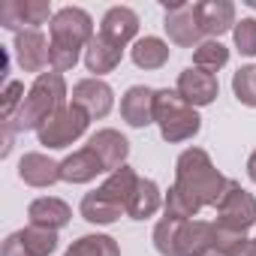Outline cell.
<instances>
[{
    "label": "cell",
    "instance_id": "2e32d148",
    "mask_svg": "<svg viewBox=\"0 0 256 256\" xmlns=\"http://www.w3.org/2000/svg\"><path fill=\"white\" fill-rule=\"evenodd\" d=\"M18 178L30 187H52L60 181V163L42 151H30L18 163Z\"/></svg>",
    "mask_w": 256,
    "mask_h": 256
},
{
    "label": "cell",
    "instance_id": "8992f818",
    "mask_svg": "<svg viewBox=\"0 0 256 256\" xmlns=\"http://www.w3.org/2000/svg\"><path fill=\"white\" fill-rule=\"evenodd\" d=\"M166 10V18H163V28L169 34V40L181 48H196L205 42V34L199 28V18H196V4H187V0H166L163 4Z\"/></svg>",
    "mask_w": 256,
    "mask_h": 256
},
{
    "label": "cell",
    "instance_id": "44dd1931",
    "mask_svg": "<svg viewBox=\"0 0 256 256\" xmlns=\"http://www.w3.org/2000/svg\"><path fill=\"white\" fill-rule=\"evenodd\" d=\"M120 58H124V48L114 46V42H108V40L100 36V34H96V36L88 42V48H84V66H88V72H94V78L112 72V70L120 64Z\"/></svg>",
    "mask_w": 256,
    "mask_h": 256
},
{
    "label": "cell",
    "instance_id": "8fae6325",
    "mask_svg": "<svg viewBox=\"0 0 256 256\" xmlns=\"http://www.w3.org/2000/svg\"><path fill=\"white\" fill-rule=\"evenodd\" d=\"M175 90L181 94L184 102H190L193 108H202V106H211L220 94V82L217 76L205 72V70H196V66H187L181 76H178V84Z\"/></svg>",
    "mask_w": 256,
    "mask_h": 256
},
{
    "label": "cell",
    "instance_id": "3957f363",
    "mask_svg": "<svg viewBox=\"0 0 256 256\" xmlns=\"http://www.w3.org/2000/svg\"><path fill=\"white\" fill-rule=\"evenodd\" d=\"M154 124L160 126V136L172 145L187 142L202 130L199 112L190 102H184L178 90H169V88L157 90L154 96Z\"/></svg>",
    "mask_w": 256,
    "mask_h": 256
},
{
    "label": "cell",
    "instance_id": "e0dca14e",
    "mask_svg": "<svg viewBox=\"0 0 256 256\" xmlns=\"http://www.w3.org/2000/svg\"><path fill=\"white\" fill-rule=\"evenodd\" d=\"M28 217H30V226H42V229L58 232L72 220V208L58 196H40L28 205Z\"/></svg>",
    "mask_w": 256,
    "mask_h": 256
},
{
    "label": "cell",
    "instance_id": "484cf974",
    "mask_svg": "<svg viewBox=\"0 0 256 256\" xmlns=\"http://www.w3.org/2000/svg\"><path fill=\"white\" fill-rule=\"evenodd\" d=\"M229 64V48L220 42V40H205L202 46L193 48V66L196 70H205V72H217Z\"/></svg>",
    "mask_w": 256,
    "mask_h": 256
},
{
    "label": "cell",
    "instance_id": "836d02e7",
    "mask_svg": "<svg viewBox=\"0 0 256 256\" xmlns=\"http://www.w3.org/2000/svg\"><path fill=\"white\" fill-rule=\"evenodd\" d=\"M0 256H30L28 250H24V244L18 241V235L12 232L6 241H4V250H0Z\"/></svg>",
    "mask_w": 256,
    "mask_h": 256
},
{
    "label": "cell",
    "instance_id": "d4e9b609",
    "mask_svg": "<svg viewBox=\"0 0 256 256\" xmlns=\"http://www.w3.org/2000/svg\"><path fill=\"white\" fill-rule=\"evenodd\" d=\"M64 256H120V247L112 235H82L66 247Z\"/></svg>",
    "mask_w": 256,
    "mask_h": 256
},
{
    "label": "cell",
    "instance_id": "83f0119b",
    "mask_svg": "<svg viewBox=\"0 0 256 256\" xmlns=\"http://www.w3.org/2000/svg\"><path fill=\"white\" fill-rule=\"evenodd\" d=\"M16 235H18V241L24 244V250L30 256H52L54 247H58V232L42 229V226H24Z\"/></svg>",
    "mask_w": 256,
    "mask_h": 256
},
{
    "label": "cell",
    "instance_id": "7c38bea8",
    "mask_svg": "<svg viewBox=\"0 0 256 256\" xmlns=\"http://www.w3.org/2000/svg\"><path fill=\"white\" fill-rule=\"evenodd\" d=\"M196 18L205 34V40H220L223 34L235 30V4L232 0H199L196 4Z\"/></svg>",
    "mask_w": 256,
    "mask_h": 256
},
{
    "label": "cell",
    "instance_id": "277c9868",
    "mask_svg": "<svg viewBox=\"0 0 256 256\" xmlns=\"http://www.w3.org/2000/svg\"><path fill=\"white\" fill-rule=\"evenodd\" d=\"M88 124H90V114L72 102H66L60 112H54L40 130H36V139L42 148L48 151H58V148H70L72 142H78L84 133H88Z\"/></svg>",
    "mask_w": 256,
    "mask_h": 256
},
{
    "label": "cell",
    "instance_id": "cb8c5ba5",
    "mask_svg": "<svg viewBox=\"0 0 256 256\" xmlns=\"http://www.w3.org/2000/svg\"><path fill=\"white\" fill-rule=\"evenodd\" d=\"M78 211H82V217H84L88 223H96V226H108V223L120 220V214H126L124 208H118V205H112L108 199H102L96 190H94V193H84Z\"/></svg>",
    "mask_w": 256,
    "mask_h": 256
},
{
    "label": "cell",
    "instance_id": "e575fe53",
    "mask_svg": "<svg viewBox=\"0 0 256 256\" xmlns=\"http://www.w3.org/2000/svg\"><path fill=\"white\" fill-rule=\"evenodd\" d=\"M12 139H16V130L10 124H4V151H0V157H10V151H12Z\"/></svg>",
    "mask_w": 256,
    "mask_h": 256
},
{
    "label": "cell",
    "instance_id": "ba28073f",
    "mask_svg": "<svg viewBox=\"0 0 256 256\" xmlns=\"http://www.w3.org/2000/svg\"><path fill=\"white\" fill-rule=\"evenodd\" d=\"M54 12L48 0H4L0 4V28L12 34L22 30H40L46 22L52 24Z\"/></svg>",
    "mask_w": 256,
    "mask_h": 256
},
{
    "label": "cell",
    "instance_id": "9a60e30c",
    "mask_svg": "<svg viewBox=\"0 0 256 256\" xmlns=\"http://www.w3.org/2000/svg\"><path fill=\"white\" fill-rule=\"evenodd\" d=\"M136 34H139V16L130 6H112L100 22V36H106L108 42H114L120 48L126 42H133Z\"/></svg>",
    "mask_w": 256,
    "mask_h": 256
},
{
    "label": "cell",
    "instance_id": "5b68a950",
    "mask_svg": "<svg viewBox=\"0 0 256 256\" xmlns=\"http://www.w3.org/2000/svg\"><path fill=\"white\" fill-rule=\"evenodd\" d=\"M214 211H217L214 223L223 226V229H229V232L244 235L247 229L256 226V196L247 193L235 178H229L226 193H223V199H220V205Z\"/></svg>",
    "mask_w": 256,
    "mask_h": 256
},
{
    "label": "cell",
    "instance_id": "603a6c76",
    "mask_svg": "<svg viewBox=\"0 0 256 256\" xmlns=\"http://www.w3.org/2000/svg\"><path fill=\"white\" fill-rule=\"evenodd\" d=\"M169 54H172V48L160 36H142L130 48V58L139 70H160V66L169 64Z\"/></svg>",
    "mask_w": 256,
    "mask_h": 256
},
{
    "label": "cell",
    "instance_id": "74e56055",
    "mask_svg": "<svg viewBox=\"0 0 256 256\" xmlns=\"http://www.w3.org/2000/svg\"><path fill=\"white\" fill-rule=\"evenodd\" d=\"M247 178H250V181L256 184V151H253V154L247 157Z\"/></svg>",
    "mask_w": 256,
    "mask_h": 256
},
{
    "label": "cell",
    "instance_id": "d6986e66",
    "mask_svg": "<svg viewBox=\"0 0 256 256\" xmlns=\"http://www.w3.org/2000/svg\"><path fill=\"white\" fill-rule=\"evenodd\" d=\"M102 172H106V169H102L100 157H96L88 145L60 160V181H66V184H88V181H94V178L102 175Z\"/></svg>",
    "mask_w": 256,
    "mask_h": 256
},
{
    "label": "cell",
    "instance_id": "9c48e42d",
    "mask_svg": "<svg viewBox=\"0 0 256 256\" xmlns=\"http://www.w3.org/2000/svg\"><path fill=\"white\" fill-rule=\"evenodd\" d=\"M70 96H72V106H78V108H84V112L90 114V120L106 118V114L112 112V106H114V90L108 88V82L94 78V76L76 82Z\"/></svg>",
    "mask_w": 256,
    "mask_h": 256
},
{
    "label": "cell",
    "instance_id": "d6a6232c",
    "mask_svg": "<svg viewBox=\"0 0 256 256\" xmlns=\"http://www.w3.org/2000/svg\"><path fill=\"white\" fill-rule=\"evenodd\" d=\"M78 54H82V48H70V46H58V42H52V52H48V70L52 72H70L76 64H78Z\"/></svg>",
    "mask_w": 256,
    "mask_h": 256
},
{
    "label": "cell",
    "instance_id": "ab89813d",
    "mask_svg": "<svg viewBox=\"0 0 256 256\" xmlns=\"http://www.w3.org/2000/svg\"><path fill=\"white\" fill-rule=\"evenodd\" d=\"M244 4H247V6H253V10H256V0H244Z\"/></svg>",
    "mask_w": 256,
    "mask_h": 256
},
{
    "label": "cell",
    "instance_id": "f546056e",
    "mask_svg": "<svg viewBox=\"0 0 256 256\" xmlns=\"http://www.w3.org/2000/svg\"><path fill=\"white\" fill-rule=\"evenodd\" d=\"M232 94L241 106L256 108V66H241L232 76Z\"/></svg>",
    "mask_w": 256,
    "mask_h": 256
},
{
    "label": "cell",
    "instance_id": "30bf717a",
    "mask_svg": "<svg viewBox=\"0 0 256 256\" xmlns=\"http://www.w3.org/2000/svg\"><path fill=\"white\" fill-rule=\"evenodd\" d=\"M16 60L24 72H36L42 76L48 70V52H52V40H46L42 30H22L16 34Z\"/></svg>",
    "mask_w": 256,
    "mask_h": 256
},
{
    "label": "cell",
    "instance_id": "d590c367",
    "mask_svg": "<svg viewBox=\"0 0 256 256\" xmlns=\"http://www.w3.org/2000/svg\"><path fill=\"white\" fill-rule=\"evenodd\" d=\"M235 256H256V238H244V244L235 250Z\"/></svg>",
    "mask_w": 256,
    "mask_h": 256
},
{
    "label": "cell",
    "instance_id": "ac0fdd59",
    "mask_svg": "<svg viewBox=\"0 0 256 256\" xmlns=\"http://www.w3.org/2000/svg\"><path fill=\"white\" fill-rule=\"evenodd\" d=\"M217 247V223L208 220H184L178 235V256H199Z\"/></svg>",
    "mask_w": 256,
    "mask_h": 256
},
{
    "label": "cell",
    "instance_id": "8d00e7d4",
    "mask_svg": "<svg viewBox=\"0 0 256 256\" xmlns=\"http://www.w3.org/2000/svg\"><path fill=\"white\" fill-rule=\"evenodd\" d=\"M6 72H10V52L0 46V78H6Z\"/></svg>",
    "mask_w": 256,
    "mask_h": 256
},
{
    "label": "cell",
    "instance_id": "4dcf8cb0",
    "mask_svg": "<svg viewBox=\"0 0 256 256\" xmlns=\"http://www.w3.org/2000/svg\"><path fill=\"white\" fill-rule=\"evenodd\" d=\"M24 84L22 82H6L4 90H0V120H12L24 102Z\"/></svg>",
    "mask_w": 256,
    "mask_h": 256
},
{
    "label": "cell",
    "instance_id": "1f68e13d",
    "mask_svg": "<svg viewBox=\"0 0 256 256\" xmlns=\"http://www.w3.org/2000/svg\"><path fill=\"white\" fill-rule=\"evenodd\" d=\"M235 48L247 58H256V18H241L232 30Z\"/></svg>",
    "mask_w": 256,
    "mask_h": 256
},
{
    "label": "cell",
    "instance_id": "7402d4cb",
    "mask_svg": "<svg viewBox=\"0 0 256 256\" xmlns=\"http://www.w3.org/2000/svg\"><path fill=\"white\" fill-rule=\"evenodd\" d=\"M163 199H166V196L160 193L157 181L139 178V187H136L130 205H126V217H133V220H148V217H154V214L163 208Z\"/></svg>",
    "mask_w": 256,
    "mask_h": 256
},
{
    "label": "cell",
    "instance_id": "4316f807",
    "mask_svg": "<svg viewBox=\"0 0 256 256\" xmlns=\"http://www.w3.org/2000/svg\"><path fill=\"white\" fill-rule=\"evenodd\" d=\"M163 211H166V217H172V220H196V214L202 211V205H199L190 193H184L181 187L172 184V187L166 190Z\"/></svg>",
    "mask_w": 256,
    "mask_h": 256
},
{
    "label": "cell",
    "instance_id": "52a82bcc",
    "mask_svg": "<svg viewBox=\"0 0 256 256\" xmlns=\"http://www.w3.org/2000/svg\"><path fill=\"white\" fill-rule=\"evenodd\" d=\"M48 34H52V42L70 46V48H88V42L96 36L94 34V18L78 6L58 10L52 24H48Z\"/></svg>",
    "mask_w": 256,
    "mask_h": 256
},
{
    "label": "cell",
    "instance_id": "5bb4252c",
    "mask_svg": "<svg viewBox=\"0 0 256 256\" xmlns=\"http://www.w3.org/2000/svg\"><path fill=\"white\" fill-rule=\"evenodd\" d=\"M154 96H157V90L148 84L126 88V94L120 96V118L130 126H136V130L154 124Z\"/></svg>",
    "mask_w": 256,
    "mask_h": 256
},
{
    "label": "cell",
    "instance_id": "f35d334b",
    "mask_svg": "<svg viewBox=\"0 0 256 256\" xmlns=\"http://www.w3.org/2000/svg\"><path fill=\"white\" fill-rule=\"evenodd\" d=\"M199 256H232V253H226V250H217V247H211V250H205V253H199Z\"/></svg>",
    "mask_w": 256,
    "mask_h": 256
},
{
    "label": "cell",
    "instance_id": "f1b7e54d",
    "mask_svg": "<svg viewBox=\"0 0 256 256\" xmlns=\"http://www.w3.org/2000/svg\"><path fill=\"white\" fill-rule=\"evenodd\" d=\"M181 223H184V220L163 217V220L154 226V247H157V253H163V256H178V235H181Z\"/></svg>",
    "mask_w": 256,
    "mask_h": 256
},
{
    "label": "cell",
    "instance_id": "7a4b0ae2",
    "mask_svg": "<svg viewBox=\"0 0 256 256\" xmlns=\"http://www.w3.org/2000/svg\"><path fill=\"white\" fill-rule=\"evenodd\" d=\"M66 96H70L66 78H64L60 72H42V76L34 78V84H30V90H28L22 108H18V114H16L12 120H4V124H10L16 133L40 130V126H42L54 112H60V108L66 106Z\"/></svg>",
    "mask_w": 256,
    "mask_h": 256
},
{
    "label": "cell",
    "instance_id": "ffe728a7",
    "mask_svg": "<svg viewBox=\"0 0 256 256\" xmlns=\"http://www.w3.org/2000/svg\"><path fill=\"white\" fill-rule=\"evenodd\" d=\"M136 187H139V175H136V169H133V166H120V169H114V172L96 187V193H100L102 199H108L112 205H118V208L126 211V205H130Z\"/></svg>",
    "mask_w": 256,
    "mask_h": 256
},
{
    "label": "cell",
    "instance_id": "6da1fadb",
    "mask_svg": "<svg viewBox=\"0 0 256 256\" xmlns=\"http://www.w3.org/2000/svg\"><path fill=\"white\" fill-rule=\"evenodd\" d=\"M229 178L211 163L208 151L202 148H187L175 160V187L190 193L202 208H217L223 193H226Z\"/></svg>",
    "mask_w": 256,
    "mask_h": 256
},
{
    "label": "cell",
    "instance_id": "4fadbf2b",
    "mask_svg": "<svg viewBox=\"0 0 256 256\" xmlns=\"http://www.w3.org/2000/svg\"><path fill=\"white\" fill-rule=\"evenodd\" d=\"M88 148L100 157L102 169L112 175L114 169L126 166V157H130V142H126V136H120L118 130H112V126H106V130H96L90 139H88Z\"/></svg>",
    "mask_w": 256,
    "mask_h": 256
}]
</instances>
